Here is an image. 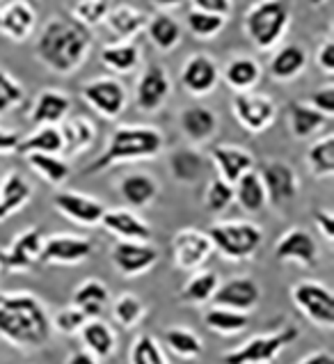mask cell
<instances>
[{"mask_svg": "<svg viewBox=\"0 0 334 364\" xmlns=\"http://www.w3.org/2000/svg\"><path fill=\"white\" fill-rule=\"evenodd\" d=\"M110 12V0H76L71 7V18L78 21L80 26H85L87 30L103 26Z\"/></svg>", "mask_w": 334, "mask_h": 364, "instance_id": "obj_48", "label": "cell"}, {"mask_svg": "<svg viewBox=\"0 0 334 364\" xmlns=\"http://www.w3.org/2000/svg\"><path fill=\"white\" fill-rule=\"evenodd\" d=\"M172 97V80L167 69L158 62H151L142 71L133 87V103L144 115H156Z\"/></svg>", "mask_w": 334, "mask_h": 364, "instance_id": "obj_11", "label": "cell"}, {"mask_svg": "<svg viewBox=\"0 0 334 364\" xmlns=\"http://www.w3.org/2000/svg\"><path fill=\"white\" fill-rule=\"evenodd\" d=\"M264 183L268 206L275 211H286L300 195V176L298 170L284 159H268L257 170Z\"/></svg>", "mask_w": 334, "mask_h": 364, "instance_id": "obj_9", "label": "cell"}, {"mask_svg": "<svg viewBox=\"0 0 334 364\" xmlns=\"http://www.w3.org/2000/svg\"><path fill=\"white\" fill-rule=\"evenodd\" d=\"M307 103L314 110H318L320 115H325L328 119H332V115H334V85H332V82H328V85L316 87L309 95Z\"/></svg>", "mask_w": 334, "mask_h": 364, "instance_id": "obj_51", "label": "cell"}, {"mask_svg": "<svg viewBox=\"0 0 334 364\" xmlns=\"http://www.w3.org/2000/svg\"><path fill=\"white\" fill-rule=\"evenodd\" d=\"M273 257L279 264L314 268L320 262V245L307 227H289L273 245Z\"/></svg>", "mask_w": 334, "mask_h": 364, "instance_id": "obj_13", "label": "cell"}, {"mask_svg": "<svg viewBox=\"0 0 334 364\" xmlns=\"http://www.w3.org/2000/svg\"><path fill=\"white\" fill-rule=\"evenodd\" d=\"M37 12L28 0H12L5 9H0V33L9 41L21 44L35 33Z\"/></svg>", "mask_w": 334, "mask_h": 364, "instance_id": "obj_27", "label": "cell"}, {"mask_svg": "<svg viewBox=\"0 0 334 364\" xmlns=\"http://www.w3.org/2000/svg\"><path fill=\"white\" fill-rule=\"evenodd\" d=\"M296 364H334V355L325 348H318V350L307 353V355L302 360H298Z\"/></svg>", "mask_w": 334, "mask_h": 364, "instance_id": "obj_56", "label": "cell"}, {"mask_svg": "<svg viewBox=\"0 0 334 364\" xmlns=\"http://www.w3.org/2000/svg\"><path fill=\"white\" fill-rule=\"evenodd\" d=\"M94 255V241L80 234H50L44 236L39 264L46 266H80Z\"/></svg>", "mask_w": 334, "mask_h": 364, "instance_id": "obj_12", "label": "cell"}, {"mask_svg": "<svg viewBox=\"0 0 334 364\" xmlns=\"http://www.w3.org/2000/svg\"><path fill=\"white\" fill-rule=\"evenodd\" d=\"M78 339L82 350H87L97 360H108L117 350V332L103 318H87L78 332Z\"/></svg>", "mask_w": 334, "mask_h": 364, "instance_id": "obj_31", "label": "cell"}, {"mask_svg": "<svg viewBox=\"0 0 334 364\" xmlns=\"http://www.w3.org/2000/svg\"><path fill=\"white\" fill-rule=\"evenodd\" d=\"M82 103L106 122H117L129 106V90L117 76H94L80 85Z\"/></svg>", "mask_w": 334, "mask_h": 364, "instance_id": "obj_7", "label": "cell"}, {"mask_svg": "<svg viewBox=\"0 0 334 364\" xmlns=\"http://www.w3.org/2000/svg\"><path fill=\"white\" fill-rule=\"evenodd\" d=\"M7 273V270H5V264H3V257H0V277H3Z\"/></svg>", "mask_w": 334, "mask_h": 364, "instance_id": "obj_60", "label": "cell"}, {"mask_svg": "<svg viewBox=\"0 0 334 364\" xmlns=\"http://www.w3.org/2000/svg\"><path fill=\"white\" fill-rule=\"evenodd\" d=\"M71 108H74V103L65 90L46 87L39 90L30 103L28 119L33 127H60L71 115Z\"/></svg>", "mask_w": 334, "mask_h": 364, "instance_id": "obj_21", "label": "cell"}, {"mask_svg": "<svg viewBox=\"0 0 334 364\" xmlns=\"http://www.w3.org/2000/svg\"><path fill=\"white\" fill-rule=\"evenodd\" d=\"M69 305L80 309L87 318H101L110 305V289L103 279L87 277L74 287Z\"/></svg>", "mask_w": 334, "mask_h": 364, "instance_id": "obj_30", "label": "cell"}, {"mask_svg": "<svg viewBox=\"0 0 334 364\" xmlns=\"http://www.w3.org/2000/svg\"><path fill=\"white\" fill-rule=\"evenodd\" d=\"M129 364H170L163 344L149 332L138 335L129 346Z\"/></svg>", "mask_w": 334, "mask_h": 364, "instance_id": "obj_45", "label": "cell"}, {"mask_svg": "<svg viewBox=\"0 0 334 364\" xmlns=\"http://www.w3.org/2000/svg\"><path fill=\"white\" fill-rule=\"evenodd\" d=\"M213 252L227 262H247L264 245V230L252 220H217L208 227Z\"/></svg>", "mask_w": 334, "mask_h": 364, "instance_id": "obj_5", "label": "cell"}, {"mask_svg": "<svg viewBox=\"0 0 334 364\" xmlns=\"http://www.w3.org/2000/svg\"><path fill=\"white\" fill-rule=\"evenodd\" d=\"M176 124H179V131L188 140V144H193V147H204L220 131V117L206 103H188V106H183L179 110Z\"/></svg>", "mask_w": 334, "mask_h": 364, "instance_id": "obj_19", "label": "cell"}, {"mask_svg": "<svg viewBox=\"0 0 334 364\" xmlns=\"http://www.w3.org/2000/svg\"><path fill=\"white\" fill-rule=\"evenodd\" d=\"M314 225H316V232L325 238L328 243H334V213L328 206L314 211Z\"/></svg>", "mask_w": 334, "mask_h": 364, "instance_id": "obj_54", "label": "cell"}, {"mask_svg": "<svg viewBox=\"0 0 334 364\" xmlns=\"http://www.w3.org/2000/svg\"><path fill=\"white\" fill-rule=\"evenodd\" d=\"M181 87L195 99H204L213 95L215 87L220 85V65L215 62L213 55L208 53H193L188 58L181 71H179Z\"/></svg>", "mask_w": 334, "mask_h": 364, "instance_id": "obj_17", "label": "cell"}, {"mask_svg": "<svg viewBox=\"0 0 334 364\" xmlns=\"http://www.w3.org/2000/svg\"><path fill=\"white\" fill-rule=\"evenodd\" d=\"M264 76V67L259 65V60L252 55H236L220 69V78L232 87L236 95L238 92H252Z\"/></svg>", "mask_w": 334, "mask_h": 364, "instance_id": "obj_34", "label": "cell"}, {"mask_svg": "<svg viewBox=\"0 0 334 364\" xmlns=\"http://www.w3.org/2000/svg\"><path fill=\"white\" fill-rule=\"evenodd\" d=\"M26 99L23 85L9 74V71L0 69V117L9 115L12 110H16Z\"/></svg>", "mask_w": 334, "mask_h": 364, "instance_id": "obj_49", "label": "cell"}, {"mask_svg": "<svg viewBox=\"0 0 334 364\" xmlns=\"http://www.w3.org/2000/svg\"><path fill=\"white\" fill-rule=\"evenodd\" d=\"M291 28V0H257L243 16V33L257 50H273Z\"/></svg>", "mask_w": 334, "mask_h": 364, "instance_id": "obj_4", "label": "cell"}, {"mask_svg": "<svg viewBox=\"0 0 334 364\" xmlns=\"http://www.w3.org/2000/svg\"><path fill=\"white\" fill-rule=\"evenodd\" d=\"M149 3L156 9H161V12H170V9H176L179 5H183L185 0H149Z\"/></svg>", "mask_w": 334, "mask_h": 364, "instance_id": "obj_58", "label": "cell"}, {"mask_svg": "<svg viewBox=\"0 0 334 364\" xmlns=\"http://www.w3.org/2000/svg\"><path fill=\"white\" fill-rule=\"evenodd\" d=\"M232 115L247 133H266L277 119V103L264 92H238L232 99Z\"/></svg>", "mask_w": 334, "mask_h": 364, "instance_id": "obj_10", "label": "cell"}, {"mask_svg": "<svg viewBox=\"0 0 334 364\" xmlns=\"http://www.w3.org/2000/svg\"><path fill=\"white\" fill-rule=\"evenodd\" d=\"M0 339L18 350L44 348L53 339L50 311L30 291L0 294Z\"/></svg>", "mask_w": 334, "mask_h": 364, "instance_id": "obj_2", "label": "cell"}, {"mask_svg": "<svg viewBox=\"0 0 334 364\" xmlns=\"http://www.w3.org/2000/svg\"><path fill=\"white\" fill-rule=\"evenodd\" d=\"M314 60H316V67L325 76L334 74V39L332 37H325V39L320 41V46L316 48Z\"/></svg>", "mask_w": 334, "mask_h": 364, "instance_id": "obj_52", "label": "cell"}, {"mask_svg": "<svg viewBox=\"0 0 334 364\" xmlns=\"http://www.w3.org/2000/svg\"><path fill=\"white\" fill-rule=\"evenodd\" d=\"M286 124L296 140H309L325 129L330 119L311 108L307 101H293L286 106Z\"/></svg>", "mask_w": 334, "mask_h": 364, "instance_id": "obj_36", "label": "cell"}, {"mask_svg": "<svg viewBox=\"0 0 334 364\" xmlns=\"http://www.w3.org/2000/svg\"><path fill=\"white\" fill-rule=\"evenodd\" d=\"M307 3H309L311 7H323L325 3H330V0H307Z\"/></svg>", "mask_w": 334, "mask_h": 364, "instance_id": "obj_59", "label": "cell"}, {"mask_svg": "<svg viewBox=\"0 0 334 364\" xmlns=\"http://www.w3.org/2000/svg\"><path fill=\"white\" fill-rule=\"evenodd\" d=\"M21 138H23V135H21L18 131L0 127V156H12V154H16Z\"/></svg>", "mask_w": 334, "mask_h": 364, "instance_id": "obj_55", "label": "cell"}, {"mask_svg": "<svg viewBox=\"0 0 334 364\" xmlns=\"http://www.w3.org/2000/svg\"><path fill=\"white\" fill-rule=\"evenodd\" d=\"M234 202L241 206L245 213H261L268 206L266 191H264V183H261L257 168L245 172L241 179L234 183Z\"/></svg>", "mask_w": 334, "mask_h": 364, "instance_id": "obj_40", "label": "cell"}, {"mask_svg": "<svg viewBox=\"0 0 334 364\" xmlns=\"http://www.w3.org/2000/svg\"><path fill=\"white\" fill-rule=\"evenodd\" d=\"M18 156L28 154H60L62 156V133L60 127H35L18 142Z\"/></svg>", "mask_w": 334, "mask_h": 364, "instance_id": "obj_43", "label": "cell"}, {"mask_svg": "<svg viewBox=\"0 0 334 364\" xmlns=\"http://www.w3.org/2000/svg\"><path fill=\"white\" fill-rule=\"evenodd\" d=\"M112 318H114V323H117L119 328L124 330H133V328H138L144 316H147V305L142 303V298L140 296H135V294H122L112 300Z\"/></svg>", "mask_w": 334, "mask_h": 364, "instance_id": "obj_44", "label": "cell"}, {"mask_svg": "<svg viewBox=\"0 0 334 364\" xmlns=\"http://www.w3.org/2000/svg\"><path fill=\"white\" fill-rule=\"evenodd\" d=\"M50 204H53V209L62 218H67L69 223H74L78 227H99L103 211L108 209L97 197L78 191H65V188L53 195Z\"/></svg>", "mask_w": 334, "mask_h": 364, "instance_id": "obj_18", "label": "cell"}, {"mask_svg": "<svg viewBox=\"0 0 334 364\" xmlns=\"http://www.w3.org/2000/svg\"><path fill=\"white\" fill-rule=\"evenodd\" d=\"M208 156L200 151V147H176L170 151V159H167V170L170 176L179 183V186H197L206 179L208 174Z\"/></svg>", "mask_w": 334, "mask_h": 364, "instance_id": "obj_24", "label": "cell"}, {"mask_svg": "<svg viewBox=\"0 0 334 364\" xmlns=\"http://www.w3.org/2000/svg\"><path fill=\"white\" fill-rule=\"evenodd\" d=\"M92 53V30L71 16L55 14L41 26L35 41V58L58 76H71Z\"/></svg>", "mask_w": 334, "mask_h": 364, "instance_id": "obj_1", "label": "cell"}, {"mask_svg": "<svg viewBox=\"0 0 334 364\" xmlns=\"http://www.w3.org/2000/svg\"><path fill=\"white\" fill-rule=\"evenodd\" d=\"M204 326L211 332H215V335H220V337H236V335H241V332L247 330L249 314L213 305L211 309H206Z\"/></svg>", "mask_w": 334, "mask_h": 364, "instance_id": "obj_42", "label": "cell"}, {"mask_svg": "<svg viewBox=\"0 0 334 364\" xmlns=\"http://www.w3.org/2000/svg\"><path fill=\"white\" fill-rule=\"evenodd\" d=\"M149 41L161 50V53H170L183 39V26L179 23V18L172 16L170 12H153L147 16V26H144Z\"/></svg>", "mask_w": 334, "mask_h": 364, "instance_id": "obj_35", "label": "cell"}, {"mask_svg": "<svg viewBox=\"0 0 334 364\" xmlns=\"http://www.w3.org/2000/svg\"><path fill=\"white\" fill-rule=\"evenodd\" d=\"M307 170L314 179H330L334 174V135L323 133L307 147Z\"/></svg>", "mask_w": 334, "mask_h": 364, "instance_id": "obj_41", "label": "cell"}, {"mask_svg": "<svg viewBox=\"0 0 334 364\" xmlns=\"http://www.w3.org/2000/svg\"><path fill=\"white\" fill-rule=\"evenodd\" d=\"M172 262L183 273H193L197 268H204L213 255L211 238L197 227H183L172 236Z\"/></svg>", "mask_w": 334, "mask_h": 364, "instance_id": "obj_15", "label": "cell"}, {"mask_svg": "<svg viewBox=\"0 0 334 364\" xmlns=\"http://www.w3.org/2000/svg\"><path fill=\"white\" fill-rule=\"evenodd\" d=\"M99 60L112 76H126L138 69L142 50L135 41H108V44L101 46Z\"/></svg>", "mask_w": 334, "mask_h": 364, "instance_id": "obj_33", "label": "cell"}, {"mask_svg": "<svg viewBox=\"0 0 334 364\" xmlns=\"http://www.w3.org/2000/svg\"><path fill=\"white\" fill-rule=\"evenodd\" d=\"M41 245H44V234H41L39 227H26V230H21L5 250H0L5 270H9V273L33 270L39 264Z\"/></svg>", "mask_w": 334, "mask_h": 364, "instance_id": "obj_20", "label": "cell"}, {"mask_svg": "<svg viewBox=\"0 0 334 364\" xmlns=\"http://www.w3.org/2000/svg\"><path fill=\"white\" fill-rule=\"evenodd\" d=\"M161 262V250L151 241H114L110 247V264L122 277L147 275Z\"/></svg>", "mask_w": 334, "mask_h": 364, "instance_id": "obj_14", "label": "cell"}, {"mask_svg": "<svg viewBox=\"0 0 334 364\" xmlns=\"http://www.w3.org/2000/svg\"><path fill=\"white\" fill-rule=\"evenodd\" d=\"M85 321H87V316L82 314L80 309L69 305V307H62L60 311H55V314H50V328H53V335L60 332V335H65V337H74L80 332Z\"/></svg>", "mask_w": 334, "mask_h": 364, "instance_id": "obj_50", "label": "cell"}, {"mask_svg": "<svg viewBox=\"0 0 334 364\" xmlns=\"http://www.w3.org/2000/svg\"><path fill=\"white\" fill-rule=\"evenodd\" d=\"M165 151V135L151 124H119L108 135L103 151L82 168V176L101 174L124 163L153 161Z\"/></svg>", "mask_w": 334, "mask_h": 364, "instance_id": "obj_3", "label": "cell"}, {"mask_svg": "<svg viewBox=\"0 0 334 364\" xmlns=\"http://www.w3.org/2000/svg\"><path fill=\"white\" fill-rule=\"evenodd\" d=\"M99 227H103L117 241H151V225L138 211L126 209V206L106 209Z\"/></svg>", "mask_w": 334, "mask_h": 364, "instance_id": "obj_22", "label": "cell"}, {"mask_svg": "<svg viewBox=\"0 0 334 364\" xmlns=\"http://www.w3.org/2000/svg\"><path fill=\"white\" fill-rule=\"evenodd\" d=\"M60 133H62V156L69 159H76V156L85 154L94 147L97 142V124L85 115H76V117H67L60 124Z\"/></svg>", "mask_w": 334, "mask_h": 364, "instance_id": "obj_28", "label": "cell"}, {"mask_svg": "<svg viewBox=\"0 0 334 364\" xmlns=\"http://www.w3.org/2000/svg\"><path fill=\"white\" fill-rule=\"evenodd\" d=\"M193 9H200V12L206 14H217L229 18L234 12V0H190Z\"/></svg>", "mask_w": 334, "mask_h": 364, "instance_id": "obj_53", "label": "cell"}, {"mask_svg": "<svg viewBox=\"0 0 334 364\" xmlns=\"http://www.w3.org/2000/svg\"><path fill=\"white\" fill-rule=\"evenodd\" d=\"M117 193L126 209L140 211L156 202V197L161 193V183L149 172H126L119 176Z\"/></svg>", "mask_w": 334, "mask_h": 364, "instance_id": "obj_25", "label": "cell"}, {"mask_svg": "<svg viewBox=\"0 0 334 364\" xmlns=\"http://www.w3.org/2000/svg\"><path fill=\"white\" fill-rule=\"evenodd\" d=\"M261 298H264V289L249 275H234L220 279L211 303L215 307H227L234 311H243V314H252L259 307Z\"/></svg>", "mask_w": 334, "mask_h": 364, "instance_id": "obj_16", "label": "cell"}, {"mask_svg": "<svg viewBox=\"0 0 334 364\" xmlns=\"http://www.w3.org/2000/svg\"><path fill=\"white\" fill-rule=\"evenodd\" d=\"M163 344L172 355H176L179 360H185V362H195L204 355V341L193 328H183V326L165 328Z\"/></svg>", "mask_w": 334, "mask_h": 364, "instance_id": "obj_38", "label": "cell"}, {"mask_svg": "<svg viewBox=\"0 0 334 364\" xmlns=\"http://www.w3.org/2000/svg\"><path fill=\"white\" fill-rule=\"evenodd\" d=\"M0 181H3V176H0Z\"/></svg>", "mask_w": 334, "mask_h": 364, "instance_id": "obj_61", "label": "cell"}, {"mask_svg": "<svg viewBox=\"0 0 334 364\" xmlns=\"http://www.w3.org/2000/svg\"><path fill=\"white\" fill-rule=\"evenodd\" d=\"M227 21L229 18H225V16L206 14V12H200V9H190L185 16V28H188V33L197 39H213L227 28Z\"/></svg>", "mask_w": 334, "mask_h": 364, "instance_id": "obj_46", "label": "cell"}, {"mask_svg": "<svg viewBox=\"0 0 334 364\" xmlns=\"http://www.w3.org/2000/svg\"><path fill=\"white\" fill-rule=\"evenodd\" d=\"M300 337V328L286 323L277 330L261 332L245 339L243 344L225 350L220 355V364H275V360L289 346H293Z\"/></svg>", "mask_w": 334, "mask_h": 364, "instance_id": "obj_6", "label": "cell"}, {"mask_svg": "<svg viewBox=\"0 0 334 364\" xmlns=\"http://www.w3.org/2000/svg\"><path fill=\"white\" fill-rule=\"evenodd\" d=\"M208 163L215 168V176H220L227 183H236L245 172L257 168V161L249 149L238 144H215L208 151Z\"/></svg>", "mask_w": 334, "mask_h": 364, "instance_id": "obj_23", "label": "cell"}, {"mask_svg": "<svg viewBox=\"0 0 334 364\" xmlns=\"http://www.w3.org/2000/svg\"><path fill=\"white\" fill-rule=\"evenodd\" d=\"M28 168L33 170L39 179H44L53 188H62L71 176V163L60 154H28L23 156Z\"/></svg>", "mask_w": 334, "mask_h": 364, "instance_id": "obj_39", "label": "cell"}, {"mask_svg": "<svg viewBox=\"0 0 334 364\" xmlns=\"http://www.w3.org/2000/svg\"><path fill=\"white\" fill-rule=\"evenodd\" d=\"M35 188L28 176H23L16 170H9L3 181H0V223L9 220L21 209H26L33 200Z\"/></svg>", "mask_w": 334, "mask_h": 364, "instance_id": "obj_29", "label": "cell"}, {"mask_svg": "<svg viewBox=\"0 0 334 364\" xmlns=\"http://www.w3.org/2000/svg\"><path fill=\"white\" fill-rule=\"evenodd\" d=\"M144 26H147V14L133 5H117L110 7V12L103 21V28L108 30L112 41H133Z\"/></svg>", "mask_w": 334, "mask_h": 364, "instance_id": "obj_32", "label": "cell"}, {"mask_svg": "<svg viewBox=\"0 0 334 364\" xmlns=\"http://www.w3.org/2000/svg\"><path fill=\"white\" fill-rule=\"evenodd\" d=\"M67 364H101V360H97L94 355H90L87 350H71L69 355H67Z\"/></svg>", "mask_w": 334, "mask_h": 364, "instance_id": "obj_57", "label": "cell"}, {"mask_svg": "<svg viewBox=\"0 0 334 364\" xmlns=\"http://www.w3.org/2000/svg\"><path fill=\"white\" fill-rule=\"evenodd\" d=\"M217 284H220V275L211 268H197L193 273H188V279L179 289V300L183 305L200 307L208 305L213 300V294Z\"/></svg>", "mask_w": 334, "mask_h": 364, "instance_id": "obj_37", "label": "cell"}, {"mask_svg": "<svg viewBox=\"0 0 334 364\" xmlns=\"http://www.w3.org/2000/svg\"><path fill=\"white\" fill-rule=\"evenodd\" d=\"M309 55L302 44H279L275 46V53L268 60V74L275 82H291L298 76L305 74Z\"/></svg>", "mask_w": 334, "mask_h": 364, "instance_id": "obj_26", "label": "cell"}, {"mask_svg": "<svg viewBox=\"0 0 334 364\" xmlns=\"http://www.w3.org/2000/svg\"><path fill=\"white\" fill-rule=\"evenodd\" d=\"M232 204H234V186L220 179V176H211L204 191V206L211 213L220 215Z\"/></svg>", "mask_w": 334, "mask_h": 364, "instance_id": "obj_47", "label": "cell"}, {"mask_svg": "<svg viewBox=\"0 0 334 364\" xmlns=\"http://www.w3.org/2000/svg\"><path fill=\"white\" fill-rule=\"evenodd\" d=\"M291 303L311 326L320 330L334 328V296L325 282L318 279H300L289 291Z\"/></svg>", "mask_w": 334, "mask_h": 364, "instance_id": "obj_8", "label": "cell"}]
</instances>
